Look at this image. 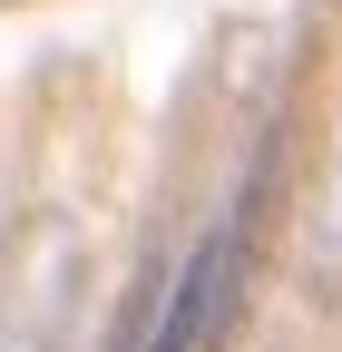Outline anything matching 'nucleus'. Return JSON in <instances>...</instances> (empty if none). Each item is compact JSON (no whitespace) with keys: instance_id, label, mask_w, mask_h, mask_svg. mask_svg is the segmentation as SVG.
Instances as JSON below:
<instances>
[{"instance_id":"1","label":"nucleus","mask_w":342,"mask_h":352,"mask_svg":"<svg viewBox=\"0 0 342 352\" xmlns=\"http://www.w3.org/2000/svg\"><path fill=\"white\" fill-rule=\"evenodd\" d=\"M254 215H264V196L244 186V196H235V215H225V226L196 245L186 284L166 294V314L137 333V352H205V342L225 333V314H235V284H244V245H254Z\"/></svg>"}]
</instances>
